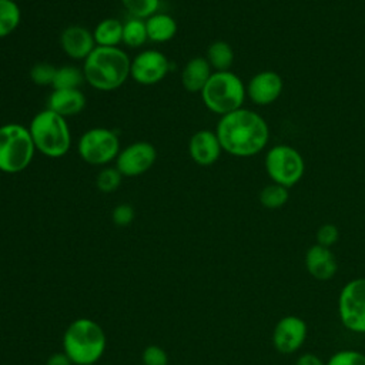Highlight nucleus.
I'll use <instances>...</instances> for the list:
<instances>
[{
	"label": "nucleus",
	"instance_id": "nucleus-1",
	"mask_svg": "<svg viewBox=\"0 0 365 365\" xmlns=\"http://www.w3.org/2000/svg\"><path fill=\"white\" fill-rule=\"evenodd\" d=\"M215 133L222 151L242 158L261 153L269 138V128L264 117L242 107L221 115Z\"/></svg>",
	"mask_w": 365,
	"mask_h": 365
},
{
	"label": "nucleus",
	"instance_id": "nucleus-2",
	"mask_svg": "<svg viewBox=\"0 0 365 365\" xmlns=\"http://www.w3.org/2000/svg\"><path fill=\"white\" fill-rule=\"evenodd\" d=\"M131 58L120 47H98L83 61L84 80L98 91L120 88L130 77Z\"/></svg>",
	"mask_w": 365,
	"mask_h": 365
},
{
	"label": "nucleus",
	"instance_id": "nucleus-3",
	"mask_svg": "<svg viewBox=\"0 0 365 365\" xmlns=\"http://www.w3.org/2000/svg\"><path fill=\"white\" fill-rule=\"evenodd\" d=\"M107 336L104 329L90 318L74 319L63 334V351L74 365H93L104 354Z\"/></svg>",
	"mask_w": 365,
	"mask_h": 365
},
{
	"label": "nucleus",
	"instance_id": "nucleus-4",
	"mask_svg": "<svg viewBox=\"0 0 365 365\" xmlns=\"http://www.w3.org/2000/svg\"><path fill=\"white\" fill-rule=\"evenodd\" d=\"M29 131L36 151L48 158H61L71 147V133L66 118L48 108L31 118Z\"/></svg>",
	"mask_w": 365,
	"mask_h": 365
},
{
	"label": "nucleus",
	"instance_id": "nucleus-5",
	"mask_svg": "<svg viewBox=\"0 0 365 365\" xmlns=\"http://www.w3.org/2000/svg\"><path fill=\"white\" fill-rule=\"evenodd\" d=\"M200 94L211 113L225 115L242 107L247 90L242 80L228 70L214 71Z\"/></svg>",
	"mask_w": 365,
	"mask_h": 365
},
{
	"label": "nucleus",
	"instance_id": "nucleus-6",
	"mask_svg": "<svg viewBox=\"0 0 365 365\" xmlns=\"http://www.w3.org/2000/svg\"><path fill=\"white\" fill-rule=\"evenodd\" d=\"M36 147L29 127L19 123L0 125V171L17 174L24 171L33 161Z\"/></svg>",
	"mask_w": 365,
	"mask_h": 365
},
{
	"label": "nucleus",
	"instance_id": "nucleus-7",
	"mask_svg": "<svg viewBox=\"0 0 365 365\" xmlns=\"http://www.w3.org/2000/svg\"><path fill=\"white\" fill-rule=\"evenodd\" d=\"M120 150L117 133L106 127L88 128L77 141L80 158L90 165H106L115 161Z\"/></svg>",
	"mask_w": 365,
	"mask_h": 365
},
{
	"label": "nucleus",
	"instance_id": "nucleus-8",
	"mask_svg": "<svg viewBox=\"0 0 365 365\" xmlns=\"http://www.w3.org/2000/svg\"><path fill=\"white\" fill-rule=\"evenodd\" d=\"M264 164L271 181L287 188L295 185L305 171V163L299 151L285 144L269 148L265 154Z\"/></svg>",
	"mask_w": 365,
	"mask_h": 365
},
{
	"label": "nucleus",
	"instance_id": "nucleus-9",
	"mask_svg": "<svg viewBox=\"0 0 365 365\" xmlns=\"http://www.w3.org/2000/svg\"><path fill=\"white\" fill-rule=\"evenodd\" d=\"M339 321L351 332L365 334V277L348 281L338 295Z\"/></svg>",
	"mask_w": 365,
	"mask_h": 365
},
{
	"label": "nucleus",
	"instance_id": "nucleus-10",
	"mask_svg": "<svg viewBox=\"0 0 365 365\" xmlns=\"http://www.w3.org/2000/svg\"><path fill=\"white\" fill-rule=\"evenodd\" d=\"M157 160V150L148 141H134L121 148L115 158V168L123 177H137L148 171Z\"/></svg>",
	"mask_w": 365,
	"mask_h": 365
},
{
	"label": "nucleus",
	"instance_id": "nucleus-11",
	"mask_svg": "<svg viewBox=\"0 0 365 365\" xmlns=\"http://www.w3.org/2000/svg\"><path fill=\"white\" fill-rule=\"evenodd\" d=\"M308 336V325L298 315H285L277 321L272 329V345L282 355L299 351Z\"/></svg>",
	"mask_w": 365,
	"mask_h": 365
},
{
	"label": "nucleus",
	"instance_id": "nucleus-12",
	"mask_svg": "<svg viewBox=\"0 0 365 365\" xmlns=\"http://www.w3.org/2000/svg\"><path fill=\"white\" fill-rule=\"evenodd\" d=\"M168 71V57L158 50L150 48L134 56L130 67V77L141 86H151L160 83Z\"/></svg>",
	"mask_w": 365,
	"mask_h": 365
},
{
	"label": "nucleus",
	"instance_id": "nucleus-13",
	"mask_svg": "<svg viewBox=\"0 0 365 365\" xmlns=\"http://www.w3.org/2000/svg\"><path fill=\"white\" fill-rule=\"evenodd\" d=\"M247 97L257 106H268L278 100L284 90L282 77L272 70H264L251 77L245 86Z\"/></svg>",
	"mask_w": 365,
	"mask_h": 365
},
{
	"label": "nucleus",
	"instance_id": "nucleus-14",
	"mask_svg": "<svg viewBox=\"0 0 365 365\" xmlns=\"http://www.w3.org/2000/svg\"><path fill=\"white\" fill-rule=\"evenodd\" d=\"M60 46L64 54L73 60L84 61L96 48L93 31L80 24L67 26L60 34Z\"/></svg>",
	"mask_w": 365,
	"mask_h": 365
},
{
	"label": "nucleus",
	"instance_id": "nucleus-15",
	"mask_svg": "<svg viewBox=\"0 0 365 365\" xmlns=\"http://www.w3.org/2000/svg\"><path fill=\"white\" fill-rule=\"evenodd\" d=\"M222 147L215 131L200 130L195 131L188 141V154L191 160L201 165H212L221 155Z\"/></svg>",
	"mask_w": 365,
	"mask_h": 365
},
{
	"label": "nucleus",
	"instance_id": "nucleus-16",
	"mask_svg": "<svg viewBox=\"0 0 365 365\" xmlns=\"http://www.w3.org/2000/svg\"><path fill=\"white\" fill-rule=\"evenodd\" d=\"M307 272L317 281H329L338 271V261L331 248L314 244L304 257Z\"/></svg>",
	"mask_w": 365,
	"mask_h": 365
},
{
	"label": "nucleus",
	"instance_id": "nucleus-17",
	"mask_svg": "<svg viewBox=\"0 0 365 365\" xmlns=\"http://www.w3.org/2000/svg\"><path fill=\"white\" fill-rule=\"evenodd\" d=\"M86 107V97L80 88H53L47 98V108L66 117L81 113Z\"/></svg>",
	"mask_w": 365,
	"mask_h": 365
},
{
	"label": "nucleus",
	"instance_id": "nucleus-18",
	"mask_svg": "<svg viewBox=\"0 0 365 365\" xmlns=\"http://www.w3.org/2000/svg\"><path fill=\"white\" fill-rule=\"evenodd\" d=\"M212 73L205 57H192L181 71V84L190 93H201Z\"/></svg>",
	"mask_w": 365,
	"mask_h": 365
},
{
	"label": "nucleus",
	"instance_id": "nucleus-19",
	"mask_svg": "<svg viewBox=\"0 0 365 365\" xmlns=\"http://www.w3.org/2000/svg\"><path fill=\"white\" fill-rule=\"evenodd\" d=\"M145 21V29H147V37L148 40L154 43H165L174 38L177 34L178 26L177 21L174 20L173 16L167 13H155L150 16Z\"/></svg>",
	"mask_w": 365,
	"mask_h": 365
},
{
	"label": "nucleus",
	"instance_id": "nucleus-20",
	"mask_svg": "<svg viewBox=\"0 0 365 365\" xmlns=\"http://www.w3.org/2000/svg\"><path fill=\"white\" fill-rule=\"evenodd\" d=\"M93 37L98 47H118L123 43V21L114 17L103 19L94 27Z\"/></svg>",
	"mask_w": 365,
	"mask_h": 365
},
{
	"label": "nucleus",
	"instance_id": "nucleus-21",
	"mask_svg": "<svg viewBox=\"0 0 365 365\" xmlns=\"http://www.w3.org/2000/svg\"><path fill=\"white\" fill-rule=\"evenodd\" d=\"M212 71H228L234 63V50L224 40L212 41L205 54Z\"/></svg>",
	"mask_w": 365,
	"mask_h": 365
},
{
	"label": "nucleus",
	"instance_id": "nucleus-22",
	"mask_svg": "<svg viewBox=\"0 0 365 365\" xmlns=\"http://www.w3.org/2000/svg\"><path fill=\"white\" fill-rule=\"evenodd\" d=\"M21 21V10L14 0H0V38L17 30Z\"/></svg>",
	"mask_w": 365,
	"mask_h": 365
},
{
	"label": "nucleus",
	"instance_id": "nucleus-23",
	"mask_svg": "<svg viewBox=\"0 0 365 365\" xmlns=\"http://www.w3.org/2000/svg\"><path fill=\"white\" fill-rule=\"evenodd\" d=\"M147 40L148 37L145 21L143 19L130 17L127 21L123 23V44H125L130 48H138Z\"/></svg>",
	"mask_w": 365,
	"mask_h": 365
},
{
	"label": "nucleus",
	"instance_id": "nucleus-24",
	"mask_svg": "<svg viewBox=\"0 0 365 365\" xmlns=\"http://www.w3.org/2000/svg\"><path fill=\"white\" fill-rule=\"evenodd\" d=\"M288 198H289L288 188L281 184H277V182H271V184L265 185L259 191V195H258L261 205L268 210H278V208L284 207L287 204Z\"/></svg>",
	"mask_w": 365,
	"mask_h": 365
},
{
	"label": "nucleus",
	"instance_id": "nucleus-25",
	"mask_svg": "<svg viewBox=\"0 0 365 365\" xmlns=\"http://www.w3.org/2000/svg\"><path fill=\"white\" fill-rule=\"evenodd\" d=\"M83 81H84L83 70L74 66H63V67H57L51 87L53 88H78Z\"/></svg>",
	"mask_w": 365,
	"mask_h": 365
},
{
	"label": "nucleus",
	"instance_id": "nucleus-26",
	"mask_svg": "<svg viewBox=\"0 0 365 365\" xmlns=\"http://www.w3.org/2000/svg\"><path fill=\"white\" fill-rule=\"evenodd\" d=\"M121 4L130 17L143 20L155 14L160 9V0H121Z\"/></svg>",
	"mask_w": 365,
	"mask_h": 365
},
{
	"label": "nucleus",
	"instance_id": "nucleus-27",
	"mask_svg": "<svg viewBox=\"0 0 365 365\" xmlns=\"http://www.w3.org/2000/svg\"><path fill=\"white\" fill-rule=\"evenodd\" d=\"M123 180V174L115 168V167H104L97 178H96V185L101 192H114Z\"/></svg>",
	"mask_w": 365,
	"mask_h": 365
},
{
	"label": "nucleus",
	"instance_id": "nucleus-28",
	"mask_svg": "<svg viewBox=\"0 0 365 365\" xmlns=\"http://www.w3.org/2000/svg\"><path fill=\"white\" fill-rule=\"evenodd\" d=\"M56 70H57V67H54L46 61L36 63L30 68L29 77L36 86H51L53 80H54Z\"/></svg>",
	"mask_w": 365,
	"mask_h": 365
},
{
	"label": "nucleus",
	"instance_id": "nucleus-29",
	"mask_svg": "<svg viewBox=\"0 0 365 365\" xmlns=\"http://www.w3.org/2000/svg\"><path fill=\"white\" fill-rule=\"evenodd\" d=\"M327 365H365V354L355 349H341L327 361Z\"/></svg>",
	"mask_w": 365,
	"mask_h": 365
},
{
	"label": "nucleus",
	"instance_id": "nucleus-30",
	"mask_svg": "<svg viewBox=\"0 0 365 365\" xmlns=\"http://www.w3.org/2000/svg\"><path fill=\"white\" fill-rule=\"evenodd\" d=\"M338 240H339V230L336 225L331 222L322 224L315 232V241H317L315 244L327 248H332L338 242Z\"/></svg>",
	"mask_w": 365,
	"mask_h": 365
},
{
	"label": "nucleus",
	"instance_id": "nucleus-31",
	"mask_svg": "<svg viewBox=\"0 0 365 365\" xmlns=\"http://www.w3.org/2000/svg\"><path fill=\"white\" fill-rule=\"evenodd\" d=\"M143 365H168V355L165 349L158 345H148L141 354Z\"/></svg>",
	"mask_w": 365,
	"mask_h": 365
},
{
	"label": "nucleus",
	"instance_id": "nucleus-32",
	"mask_svg": "<svg viewBox=\"0 0 365 365\" xmlns=\"http://www.w3.org/2000/svg\"><path fill=\"white\" fill-rule=\"evenodd\" d=\"M111 218L115 225L127 227L134 220V208L130 204H118L114 207Z\"/></svg>",
	"mask_w": 365,
	"mask_h": 365
},
{
	"label": "nucleus",
	"instance_id": "nucleus-33",
	"mask_svg": "<svg viewBox=\"0 0 365 365\" xmlns=\"http://www.w3.org/2000/svg\"><path fill=\"white\" fill-rule=\"evenodd\" d=\"M295 365H327V362H324L317 354L314 352H305L301 354L297 361Z\"/></svg>",
	"mask_w": 365,
	"mask_h": 365
},
{
	"label": "nucleus",
	"instance_id": "nucleus-34",
	"mask_svg": "<svg viewBox=\"0 0 365 365\" xmlns=\"http://www.w3.org/2000/svg\"><path fill=\"white\" fill-rule=\"evenodd\" d=\"M46 365H74V364L68 358V355L63 351V352H56L50 355L46 361Z\"/></svg>",
	"mask_w": 365,
	"mask_h": 365
},
{
	"label": "nucleus",
	"instance_id": "nucleus-35",
	"mask_svg": "<svg viewBox=\"0 0 365 365\" xmlns=\"http://www.w3.org/2000/svg\"><path fill=\"white\" fill-rule=\"evenodd\" d=\"M14 1H17V0H14Z\"/></svg>",
	"mask_w": 365,
	"mask_h": 365
},
{
	"label": "nucleus",
	"instance_id": "nucleus-36",
	"mask_svg": "<svg viewBox=\"0 0 365 365\" xmlns=\"http://www.w3.org/2000/svg\"><path fill=\"white\" fill-rule=\"evenodd\" d=\"M93 365H96V364H93Z\"/></svg>",
	"mask_w": 365,
	"mask_h": 365
}]
</instances>
